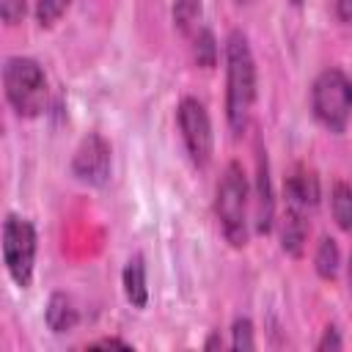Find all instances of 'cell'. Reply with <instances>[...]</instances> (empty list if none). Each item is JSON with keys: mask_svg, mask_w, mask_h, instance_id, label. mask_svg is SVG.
Listing matches in <instances>:
<instances>
[{"mask_svg": "<svg viewBox=\"0 0 352 352\" xmlns=\"http://www.w3.org/2000/svg\"><path fill=\"white\" fill-rule=\"evenodd\" d=\"M253 102H256L253 50L242 30H231L226 38V121L234 135H242L248 129Z\"/></svg>", "mask_w": 352, "mask_h": 352, "instance_id": "cell-1", "label": "cell"}, {"mask_svg": "<svg viewBox=\"0 0 352 352\" xmlns=\"http://www.w3.org/2000/svg\"><path fill=\"white\" fill-rule=\"evenodd\" d=\"M3 91L19 118H36L47 107V77L38 60L11 55L3 63Z\"/></svg>", "mask_w": 352, "mask_h": 352, "instance_id": "cell-2", "label": "cell"}, {"mask_svg": "<svg viewBox=\"0 0 352 352\" xmlns=\"http://www.w3.org/2000/svg\"><path fill=\"white\" fill-rule=\"evenodd\" d=\"M248 201H250V187L245 170L239 162H228L214 190V214L223 228V236L234 248L248 245Z\"/></svg>", "mask_w": 352, "mask_h": 352, "instance_id": "cell-3", "label": "cell"}, {"mask_svg": "<svg viewBox=\"0 0 352 352\" xmlns=\"http://www.w3.org/2000/svg\"><path fill=\"white\" fill-rule=\"evenodd\" d=\"M311 110L327 132L338 135L346 129L352 116V80L338 66H327L316 74L311 85Z\"/></svg>", "mask_w": 352, "mask_h": 352, "instance_id": "cell-4", "label": "cell"}, {"mask_svg": "<svg viewBox=\"0 0 352 352\" xmlns=\"http://www.w3.org/2000/svg\"><path fill=\"white\" fill-rule=\"evenodd\" d=\"M36 228L19 214H6L3 220V264L19 289H28L36 267Z\"/></svg>", "mask_w": 352, "mask_h": 352, "instance_id": "cell-5", "label": "cell"}, {"mask_svg": "<svg viewBox=\"0 0 352 352\" xmlns=\"http://www.w3.org/2000/svg\"><path fill=\"white\" fill-rule=\"evenodd\" d=\"M176 121H179V132H182V140H184V148L192 165L206 168L212 160L214 135H212V121H209L204 102H198L195 96H184L176 107Z\"/></svg>", "mask_w": 352, "mask_h": 352, "instance_id": "cell-6", "label": "cell"}, {"mask_svg": "<svg viewBox=\"0 0 352 352\" xmlns=\"http://www.w3.org/2000/svg\"><path fill=\"white\" fill-rule=\"evenodd\" d=\"M110 170H113V148L107 138L99 132H88L72 157L74 179L88 187H104L110 182Z\"/></svg>", "mask_w": 352, "mask_h": 352, "instance_id": "cell-7", "label": "cell"}, {"mask_svg": "<svg viewBox=\"0 0 352 352\" xmlns=\"http://www.w3.org/2000/svg\"><path fill=\"white\" fill-rule=\"evenodd\" d=\"M256 204H253V223L258 234H270L275 223V198H272V182H270V162L267 151L258 146L256 151Z\"/></svg>", "mask_w": 352, "mask_h": 352, "instance_id": "cell-8", "label": "cell"}, {"mask_svg": "<svg viewBox=\"0 0 352 352\" xmlns=\"http://www.w3.org/2000/svg\"><path fill=\"white\" fill-rule=\"evenodd\" d=\"M283 195H286V206L311 212L319 204V179L311 168L305 165H294V170L286 176L283 182Z\"/></svg>", "mask_w": 352, "mask_h": 352, "instance_id": "cell-9", "label": "cell"}, {"mask_svg": "<svg viewBox=\"0 0 352 352\" xmlns=\"http://www.w3.org/2000/svg\"><path fill=\"white\" fill-rule=\"evenodd\" d=\"M305 239H308V212L286 206V214L280 220V248L283 253L300 258L305 250Z\"/></svg>", "mask_w": 352, "mask_h": 352, "instance_id": "cell-10", "label": "cell"}, {"mask_svg": "<svg viewBox=\"0 0 352 352\" xmlns=\"http://www.w3.org/2000/svg\"><path fill=\"white\" fill-rule=\"evenodd\" d=\"M121 283H124V294H126L129 305L132 308H146V302H148V280H146V258L140 253L129 256V261L124 264Z\"/></svg>", "mask_w": 352, "mask_h": 352, "instance_id": "cell-11", "label": "cell"}, {"mask_svg": "<svg viewBox=\"0 0 352 352\" xmlns=\"http://www.w3.org/2000/svg\"><path fill=\"white\" fill-rule=\"evenodd\" d=\"M44 319H47V327L52 333H69V330L77 327L80 314H77V308H74L69 294L52 292L50 300H47V308H44Z\"/></svg>", "mask_w": 352, "mask_h": 352, "instance_id": "cell-12", "label": "cell"}, {"mask_svg": "<svg viewBox=\"0 0 352 352\" xmlns=\"http://www.w3.org/2000/svg\"><path fill=\"white\" fill-rule=\"evenodd\" d=\"M173 22L190 38L204 28V8L201 0H173Z\"/></svg>", "mask_w": 352, "mask_h": 352, "instance_id": "cell-13", "label": "cell"}, {"mask_svg": "<svg viewBox=\"0 0 352 352\" xmlns=\"http://www.w3.org/2000/svg\"><path fill=\"white\" fill-rule=\"evenodd\" d=\"M338 264H341V253H338L336 239L333 236H322V242L316 245V253H314L316 275L324 278V280H333L338 275Z\"/></svg>", "mask_w": 352, "mask_h": 352, "instance_id": "cell-14", "label": "cell"}, {"mask_svg": "<svg viewBox=\"0 0 352 352\" xmlns=\"http://www.w3.org/2000/svg\"><path fill=\"white\" fill-rule=\"evenodd\" d=\"M330 209H333V217H336L338 228L352 231V184H346V182H336L333 184Z\"/></svg>", "mask_w": 352, "mask_h": 352, "instance_id": "cell-15", "label": "cell"}, {"mask_svg": "<svg viewBox=\"0 0 352 352\" xmlns=\"http://www.w3.org/2000/svg\"><path fill=\"white\" fill-rule=\"evenodd\" d=\"M190 44H192V55H195L198 66L212 69L217 63V41H214V36H212V30L206 25L198 33L190 36Z\"/></svg>", "mask_w": 352, "mask_h": 352, "instance_id": "cell-16", "label": "cell"}, {"mask_svg": "<svg viewBox=\"0 0 352 352\" xmlns=\"http://www.w3.org/2000/svg\"><path fill=\"white\" fill-rule=\"evenodd\" d=\"M66 6L69 0H36V22L41 28H52L63 16Z\"/></svg>", "mask_w": 352, "mask_h": 352, "instance_id": "cell-17", "label": "cell"}, {"mask_svg": "<svg viewBox=\"0 0 352 352\" xmlns=\"http://www.w3.org/2000/svg\"><path fill=\"white\" fill-rule=\"evenodd\" d=\"M231 346L234 349H256L253 338V322L248 316H236L231 324Z\"/></svg>", "mask_w": 352, "mask_h": 352, "instance_id": "cell-18", "label": "cell"}, {"mask_svg": "<svg viewBox=\"0 0 352 352\" xmlns=\"http://www.w3.org/2000/svg\"><path fill=\"white\" fill-rule=\"evenodd\" d=\"M25 8H28V0H0V16L8 28L19 25L22 16H25Z\"/></svg>", "mask_w": 352, "mask_h": 352, "instance_id": "cell-19", "label": "cell"}, {"mask_svg": "<svg viewBox=\"0 0 352 352\" xmlns=\"http://www.w3.org/2000/svg\"><path fill=\"white\" fill-rule=\"evenodd\" d=\"M341 346H344L341 333H338L336 327H324V333H322V338H319L316 349H319V352H327V349H341Z\"/></svg>", "mask_w": 352, "mask_h": 352, "instance_id": "cell-20", "label": "cell"}, {"mask_svg": "<svg viewBox=\"0 0 352 352\" xmlns=\"http://www.w3.org/2000/svg\"><path fill=\"white\" fill-rule=\"evenodd\" d=\"M333 8L341 22H352V0H333Z\"/></svg>", "mask_w": 352, "mask_h": 352, "instance_id": "cell-21", "label": "cell"}, {"mask_svg": "<svg viewBox=\"0 0 352 352\" xmlns=\"http://www.w3.org/2000/svg\"><path fill=\"white\" fill-rule=\"evenodd\" d=\"M88 346H118V349H129V344H126V341H121V338H116V336H110V338H99V341H91Z\"/></svg>", "mask_w": 352, "mask_h": 352, "instance_id": "cell-22", "label": "cell"}, {"mask_svg": "<svg viewBox=\"0 0 352 352\" xmlns=\"http://www.w3.org/2000/svg\"><path fill=\"white\" fill-rule=\"evenodd\" d=\"M214 346H223V341H220V336H217V333H214V336L206 341V349H214Z\"/></svg>", "mask_w": 352, "mask_h": 352, "instance_id": "cell-23", "label": "cell"}, {"mask_svg": "<svg viewBox=\"0 0 352 352\" xmlns=\"http://www.w3.org/2000/svg\"><path fill=\"white\" fill-rule=\"evenodd\" d=\"M346 278H349V292H352V253H349V267H346Z\"/></svg>", "mask_w": 352, "mask_h": 352, "instance_id": "cell-24", "label": "cell"}, {"mask_svg": "<svg viewBox=\"0 0 352 352\" xmlns=\"http://www.w3.org/2000/svg\"><path fill=\"white\" fill-rule=\"evenodd\" d=\"M236 3H253V0H236Z\"/></svg>", "mask_w": 352, "mask_h": 352, "instance_id": "cell-25", "label": "cell"}]
</instances>
